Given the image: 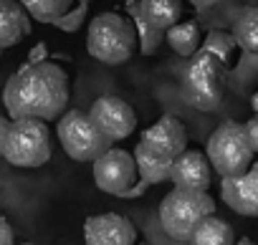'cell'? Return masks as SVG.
<instances>
[{
  "label": "cell",
  "instance_id": "6da1fadb",
  "mask_svg": "<svg viewBox=\"0 0 258 245\" xmlns=\"http://www.w3.org/2000/svg\"><path fill=\"white\" fill-rule=\"evenodd\" d=\"M71 94L69 73L53 61H31L21 66L3 89V101L13 121H51L63 116Z\"/></svg>",
  "mask_w": 258,
  "mask_h": 245
},
{
  "label": "cell",
  "instance_id": "ac0fdd59",
  "mask_svg": "<svg viewBox=\"0 0 258 245\" xmlns=\"http://www.w3.org/2000/svg\"><path fill=\"white\" fill-rule=\"evenodd\" d=\"M165 41L170 43V48L177 56L192 58L203 48V28L198 21H182L180 26H175L165 33Z\"/></svg>",
  "mask_w": 258,
  "mask_h": 245
},
{
  "label": "cell",
  "instance_id": "7a4b0ae2",
  "mask_svg": "<svg viewBox=\"0 0 258 245\" xmlns=\"http://www.w3.org/2000/svg\"><path fill=\"white\" fill-rule=\"evenodd\" d=\"M137 43L140 38H137L135 21H129L121 13H111V11L91 18L89 31H86L89 56L106 66H116V63H124L126 58H132Z\"/></svg>",
  "mask_w": 258,
  "mask_h": 245
},
{
  "label": "cell",
  "instance_id": "5bb4252c",
  "mask_svg": "<svg viewBox=\"0 0 258 245\" xmlns=\"http://www.w3.org/2000/svg\"><path fill=\"white\" fill-rule=\"evenodd\" d=\"M31 33V21L23 3L0 0V51L18 46Z\"/></svg>",
  "mask_w": 258,
  "mask_h": 245
},
{
  "label": "cell",
  "instance_id": "8fae6325",
  "mask_svg": "<svg viewBox=\"0 0 258 245\" xmlns=\"http://www.w3.org/2000/svg\"><path fill=\"white\" fill-rule=\"evenodd\" d=\"M170 182L175 185V190H187V192H208L213 185V167L208 162V154L200 149H185L175 165H172V175Z\"/></svg>",
  "mask_w": 258,
  "mask_h": 245
},
{
  "label": "cell",
  "instance_id": "2e32d148",
  "mask_svg": "<svg viewBox=\"0 0 258 245\" xmlns=\"http://www.w3.org/2000/svg\"><path fill=\"white\" fill-rule=\"evenodd\" d=\"M135 162H137V172H140V180L145 185H160V182H167L170 175H172V159L162 157L160 152L150 149L147 144L137 142L135 147Z\"/></svg>",
  "mask_w": 258,
  "mask_h": 245
},
{
  "label": "cell",
  "instance_id": "7c38bea8",
  "mask_svg": "<svg viewBox=\"0 0 258 245\" xmlns=\"http://www.w3.org/2000/svg\"><path fill=\"white\" fill-rule=\"evenodd\" d=\"M140 142L147 144L150 149L160 152L162 157H167V159L175 162L187 149V129H185V124H182L177 116L165 114V116H160L155 124L140 137Z\"/></svg>",
  "mask_w": 258,
  "mask_h": 245
},
{
  "label": "cell",
  "instance_id": "484cf974",
  "mask_svg": "<svg viewBox=\"0 0 258 245\" xmlns=\"http://www.w3.org/2000/svg\"><path fill=\"white\" fill-rule=\"evenodd\" d=\"M250 109H253V111L258 114V91H255V94L250 96Z\"/></svg>",
  "mask_w": 258,
  "mask_h": 245
},
{
  "label": "cell",
  "instance_id": "d4e9b609",
  "mask_svg": "<svg viewBox=\"0 0 258 245\" xmlns=\"http://www.w3.org/2000/svg\"><path fill=\"white\" fill-rule=\"evenodd\" d=\"M11 124H13V121L0 114V154H3V144H6V137H8V132H11Z\"/></svg>",
  "mask_w": 258,
  "mask_h": 245
},
{
  "label": "cell",
  "instance_id": "4fadbf2b",
  "mask_svg": "<svg viewBox=\"0 0 258 245\" xmlns=\"http://www.w3.org/2000/svg\"><path fill=\"white\" fill-rule=\"evenodd\" d=\"M220 192H223V202L233 212L245 217H258V162H253V167L243 177L223 180Z\"/></svg>",
  "mask_w": 258,
  "mask_h": 245
},
{
  "label": "cell",
  "instance_id": "9c48e42d",
  "mask_svg": "<svg viewBox=\"0 0 258 245\" xmlns=\"http://www.w3.org/2000/svg\"><path fill=\"white\" fill-rule=\"evenodd\" d=\"M91 121L99 127V132L114 144L116 139H126L137 129V111L132 109V104L119 99V96H99L91 109H89Z\"/></svg>",
  "mask_w": 258,
  "mask_h": 245
},
{
  "label": "cell",
  "instance_id": "8992f818",
  "mask_svg": "<svg viewBox=\"0 0 258 245\" xmlns=\"http://www.w3.org/2000/svg\"><path fill=\"white\" fill-rule=\"evenodd\" d=\"M58 142L63 147V152L76 159V162H96L99 157H104L111 149V142L99 132V127L91 121L89 111H66L58 119L56 127Z\"/></svg>",
  "mask_w": 258,
  "mask_h": 245
},
{
  "label": "cell",
  "instance_id": "ffe728a7",
  "mask_svg": "<svg viewBox=\"0 0 258 245\" xmlns=\"http://www.w3.org/2000/svg\"><path fill=\"white\" fill-rule=\"evenodd\" d=\"M230 33L238 48H243L245 53H258V8H245Z\"/></svg>",
  "mask_w": 258,
  "mask_h": 245
},
{
  "label": "cell",
  "instance_id": "277c9868",
  "mask_svg": "<svg viewBox=\"0 0 258 245\" xmlns=\"http://www.w3.org/2000/svg\"><path fill=\"white\" fill-rule=\"evenodd\" d=\"M205 154L213 172H218L223 180H238L253 167L255 152L250 149L245 124H240V121H223L210 134Z\"/></svg>",
  "mask_w": 258,
  "mask_h": 245
},
{
  "label": "cell",
  "instance_id": "ba28073f",
  "mask_svg": "<svg viewBox=\"0 0 258 245\" xmlns=\"http://www.w3.org/2000/svg\"><path fill=\"white\" fill-rule=\"evenodd\" d=\"M137 180H140V172H137L135 154L126 149L111 147L104 157H99L94 162V182L106 195L126 197L135 190Z\"/></svg>",
  "mask_w": 258,
  "mask_h": 245
},
{
  "label": "cell",
  "instance_id": "5b68a950",
  "mask_svg": "<svg viewBox=\"0 0 258 245\" xmlns=\"http://www.w3.org/2000/svg\"><path fill=\"white\" fill-rule=\"evenodd\" d=\"M210 215H215V200L208 192L172 190L165 195L160 205V222L165 232L172 240H182V242H190L192 232Z\"/></svg>",
  "mask_w": 258,
  "mask_h": 245
},
{
  "label": "cell",
  "instance_id": "30bf717a",
  "mask_svg": "<svg viewBox=\"0 0 258 245\" xmlns=\"http://www.w3.org/2000/svg\"><path fill=\"white\" fill-rule=\"evenodd\" d=\"M137 227L116 212L91 215L84 222L86 245H137Z\"/></svg>",
  "mask_w": 258,
  "mask_h": 245
},
{
  "label": "cell",
  "instance_id": "9a60e30c",
  "mask_svg": "<svg viewBox=\"0 0 258 245\" xmlns=\"http://www.w3.org/2000/svg\"><path fill=\"white\" fill-rule=\"evenodd\" d=\"M135 8L147 26H152L155 31H162V33L180 26L185 18V6L180 0H145V3H140Z\"/></svg>",
  "mask_w": 258,
  "mask_h": 245
},
{
  "label": "cell",
  "instance_id": "603a6c76",
  "mask_svg": "<svg viewBox=\"0 0 258 245\" xmlns=\"http://www.w3.org/2000/svg\"><path fill=\"white\" fill-rule=\"evenodd\" d=\"M245 134H248V142H250V149L258 154V114H253L248 121H245Z\"/></svg>",
  "mask_w": 258,
  "mask_h": 245
},
{
  "label": "cell",
  "instance_id": "3957f363",
  "mask_svg": "<svg viewBox=\"0 0 258 245\" xmlns=\"http://www.w3.org/2000/svg\"><path fill=\"white\" fill-rule=\"evenodd\" d=\"M228 86V68L210 56L208 51H198L182 73V99L200 111H213L223 104Z\"/></svg>",
  "mask_w": 258,
  "mask_h": 245
},
{
  "label": "cell",
  "instance_id": "cb8c5ba5",
  "mask_svg": "<svg viewBox=\"0 0 258 245\" xmlns=\"http://www.w3.org/2000/svg\"><path fill=\"white\" fill-rule=\"evenodd\" d=\"M0 245H16V235L13 227L6 217H0Z\"/></svg>",
  "mask_w": 258,
  "mask_h": 245
},
{
  "label": "cell",
  "instance_id": "44dd1931",
  "mask_svg": "<svg viewBox=\"0 0 258 245\" xmlns=\"http://www.w3.org/2000/svg\"><path fill=\"white\" fill-rule=\"evenodd\" d=\"M203 51H208V53L215 56L225 68H230V66L235 63L238 43H235L233 33H228V31H210L208 38L203 41Z\"/></svg>",
  "mask_w": 258,
  "mask_h": 245
},
{
  "label": "cell",
  "instance_id": "52a82bcc",
  "mask_svg": "<svg viewBox=\"0 0 258 245\" xmlns=\"http://www.w3.org/2000/svg\"><path fill=\"white\" fill-rule=\"evenodd\" d=\"M3 157L13 167H41L51 159V132L46 121L18 119L11 124V132L3 144Z\"/></svg>",
  "mask_w": 258,
  "mask_h": 245
},
{
  "label": "cell",
  "instance_id": "4316f807",
  "mask_svg": "<svg viewBox=\"0 0 258 245\" xmlns=\"http://www.w3.org/2000/svg\"><path fill=\"white\" fill-rule=\"evenodd\" d=\"M238 245H255V242H253L250 237H240V240H238Z\"/></svg>",
  "mask_w": 258,
  "mask_h": 245
},
{
  "label": "cell",
  "instance_id": "7402d4cb",
  "mask_svg": "<svg viewBox=\"0 0 258 245\" xmlns=\"http://www.w3.org/2000/svg\"><path fill=\"white\" fill-rule=\"evenodd\" d=\"M135 8V6H132ZM137 11V8H135ZM132 21H135V28H137V38H140V46H142V53H152L155 48H160V43L165 41V33L162 31H155L152 26H147L140 13H132Z\"/></svg>",
  "mask_w": 258,
  "mask_h": 245
},
{
  "label": "cell",
  "instance_id": "83f0119b",
  "mask_svg": "<svg viewBox=\"0 0 258 245\" xmlns=\"http://www.w3.org/2000/svg\"><path fill=\"white\" fill-rule=\"evenodd\" d=\"M23 245H33V242H23Z\"/></svg>",
  "mask_w": 258,
  "mask_h": 245
},
{
  "label": "cell",
  "instance_id": "e0dca14e",
  "mask_svg": "<svg viewBox=\"0 0 258 245\" xmlns=\"http://www.w3.org/2000/svg\"><path fill=\"white\" fill-rule=\"evenodd\" d=\"M190 245H238V235H235V230L228 220H223L218 215H210L192 232Z\"/></svg>",
  "mask_w": 258,
  "mask_h": 245
},
{
  "label": "cell",
  "instance_id": "d6986e66",
  "mask_svg": "<svg viewBox=\"0 0 258 245\" xmlns=\"http://www.w3.org/2000/svg\"><path fill=\"white\" fill-rule=\"evenodd\" d=\"M23 8L41 23H61L76 8V3H71V0H26Z\"/></svg>",
  "mask_w": 258,
  "mask_h": 245
}]
</instances>
